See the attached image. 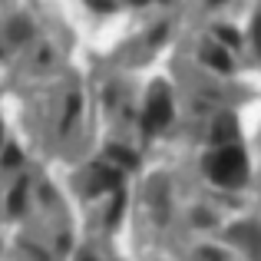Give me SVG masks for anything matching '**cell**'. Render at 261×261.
<instances>
[{
	"label": "cell",
	"mask_w": 261,
	"mask_h": 261,
	"mask_svg": "<svg viewBox=\"0 0 261 261\" xmlns=\"http://www.w3.org/2000/svg\"><path fill=\"white\" fill-rule=\"evenodd\" d=\"M242 169H245V159L235 146L222 149V152H215V159H208V175L225 185H235L242 178Z\"/></svg>",
	"instance_id": "obj_1"
},
{
	"label": "cell",
	"mask_w": 261,
	"mask_h": 261,
	"mask_svg": "<svg viewBox=\"0 0 261 261\" xmlns=\"http://www.w3.org/2000/svg\"><path fill=\"white\" fill-rule=\"evenodd\" d=\"M83 261H93V258H83Z\"/></svg>",
	"instance_id": "obj_2"
}]
</instances>
